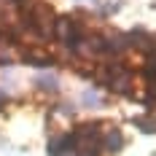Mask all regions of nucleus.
Returning a JSON list of instances; mask_svg holds the SVG:
<instances>
[{"instance_id": "2", "label": "nucleus", "mask_w": 156, "mask_h": 156, "mask_svg": "<svg viewBox=\"0 0 156 156\" xmlns=\"http://www.w3.org/2000/svg\"><path fill=\"white\" fill-rule=\"evenodd\" d=\"M54 35H57V38H59L73 54H81V48L86 46V38H89L86 30L78 24L73 16H62V19H57V22H54Z\"/></svg>"}, {"instance_id": "1", "label": "nucleus", "mask_w": 156, "mask_h": 156, "mask_svg": "<svg viewBox=\"0 0 156 156\" xmlns=\"http://www.w3.org/2000/svg\"><path fill=\"white\" fill-rule=\"evenodd\" d=\"M102 154V129L97 124L76 126L48 143V156H100Z\"/></svg>"}, {"instance_id": "3", "label": "nucleus", "mask_w": 156, "mask_h": 156, "mask_svg": "<svg viewBox=\"0 0 156 156\" xmlns=\"http://www.w3.org/2000/svg\"><path fill=\"white\" fill-rule=\"evenodd\" d=\"M100 83L110 89V92H119V94H132L129 86H132V73L126 70L121 62H108L102 70H100Z\"/></svg>"}]
</instances>
